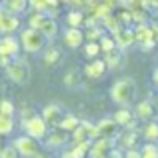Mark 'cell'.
<instances>
[{
    "label": "cell",
    "mask_w": 158,
    "mask_h": 158,
    "mask_svg": "<svg viewBox=\"0 0 158 158\" xmlns=\"http://www.w3.org/2000/svg\"><path fill=\"white\" fill-rule=\"evenodd\" d=\"M110 98L120 106H128L136 98V84L132 78H120L112 84L110 88Z\"/></svg>",
    "instance_id": "6da1fadb"
},
{
    "label": "cell",
    "mask_w": 158,
    "mask_h": 158,
    "mask_svg": "<svg viewBox=\"0 0 158 158\" xmlns=\"http://www.w3.org/2000/svg\"><path fill=\"white\" fill-rule=\"evenodd\" d=\"M20 42H22V48L26 52H40L44 48V42H46V36L40 28H28L20 34Z\"/></svg>",
    "instance_id": "7a4b0ae2"
},
{
    "label": "cell",
    "mask_w": 158,
    "mask_h": 158,
    "mask_svg": "<svg viewBox=\"0 0 158 158\" xmlns=\"http://www.w3.org/2000/svg\"><path fill=\"white\" fill-rule=\"evenodd\" d=\"M26 134L34 136L36 140H44L48 134V122L44 120V116H36L32 114L26 120Z\"/></svg>",
    "instance_id": "3957f363"
},
{
    "label": "cell",
    "mask_w": 158,
    "mask_h": 158,
    "mask_svg": "<svg viewBox=\"0 0 158 158\" xmlns=\"http://www.w3.org/2000/svg\"><path fill=\"white\" fill-rule=\"evenodd\" d=\"M6 74L10 76V80L18 82V84H26L28 78H30V70H28V66L24 64L22 60H16V58L6 66Z\"/></svg>",
    "instance_id": "277c9868"
},
{
    "label": "cell",
    "mask_w": 158,
    "mask_h": 158,
    "mask_svg": "<svg viewBox=\"0 0 158 158\" xmlns=\"http://www.w3.org/2000/svg\"><path fill=\"white\" fill-rule=\"evenodd\" d=\"M14 146L18 150L20 156H38V142H36L34 136H20L18 140H14Z\"/></svg>",
    "instance_id": "5b68a950"
},
{
    "label": "cell",
    "mask_w": 158,
    "mask_h": 158,
    "mask_svg": "<svg viewBox=\"0 0 158 158\" xmlns=\"http://www.w3.org/2000/svg\"><path fill=\"white\" fill-rule=\"evenodd\" d=\"M114 140L116 138H108V136H100L96 142H92V148H90V156H110L112 150H114Z\"/></svg>",
    "instance_id": "8992f818"
},
{
    "label": "cell",
    "mask_w": 158,
    "mask_h": 158,
    "mask_svg": "<svg viewBox=\"0 0 158 158\" xmlns=\"http://www.w3.org/2000/svg\"><path fill=\"white\" fill-rule=\"evenodd\" d=\"M42 116H44V120H46L50 126H60V122L66 116V112L62 110V106H58V104H46L42 108Z\"/></svg>",
    "instance_id": "52a82bcc"
},
{
    "label": "cell",
    "mask_w": 158,
    "mask_h": 158,
    "mask_svg": "<svg viewBox=\"0 0 158 158\" xmlns=\"http://www.w3.org/2000/svg\"><path fill=\"white\" fill-rule=\"evenodd\" d=\"M86 38V34H82V28H74V26H68L62 34V40L68 48H80L82 46V40Z\"/></svg>",
    "instance_id": "ba28073f"
},
{
    "label": "cell",
    "mask_w": 158,
    "mask_h": 158,
    "mask_svg": "<svg viewBox=\"0 0 158 158\" xmlns=\"http://www.w3.org/2000/svg\"><path fill=\"white\" fill-rule=\"evenodd\" d=\"M18 18L8 10H0V32H14L18 28Z\"/></svg>",
    "instance_id": "9c48e42d"
},
{
    "label": "cell",
    "mask_w": 158,
    "mask_h": 158,
    "mask_svg": "<svg viewBox=\"0 0 158 158\" xmlns=\"http://www.w3.org/2000/svg\"><path fill=\"white\" fill-rule=\"evenodd\" d=\"M108 70V64H106V60L104 58H94L90 64H86V68H84V72L88 74L90 78H100L102 74H104Z\"/></svg>",
    "instance_id": "30bf717a"
},
{
    "label": "cell",
    "mask_w": 158,
    "mask_h": 158,
    "mask_svg": "<svg viewBox=\"0 0 158 158\" xmlns=\"http://www.w3.org/2000/svg\"><path fill=\"white\" fill-rule=\"evenodd\" d=\"M90 148H92V140H82V142H76L74 150H66L62 152V156H68V158H80V156H86L90 154Z\"/></svg>",
    "instance_id": "8fae6325"
},
{
    "label": "cell",
    "mask_w": 158,
    "mask_h": 158,
    "mask_svg": "<svg viewBox=\"0 0 158 158\" xmlns=\"http://www.w3.org/2000/svg\"><path fill=\"white\" fill-rule=\"evenodd\" d=\"M136 112H130L128 108H122V110H118L114 114V120L118 122V126H126V128H130V126H134V122H136Z\"/></svg>",
    "instance_id": "7c38bea8"
},
{
    "label": "cell",
    "mask_w": 158,
    "mask_h": 158,
    "mask_svg": "<svg viewBox=\"0 0 158 158\" xmlns=\"http://www.w3.org/2000/svg\"><path fill=\"white\" fill-rule=\"evenodd\" d=\"M116 126H118V122H116L114 118H104L102 122H98V132H100V136L116 138V136H118V132H116Z\"/></svg>",
    "instance_id": "4fadbf2b"
},
{
    "label": "cell",
    "mask_w": 158,
    "mask_h": 158,
    "mask_svg": "<svg viewBox=\"0 0 158 158\" xmlns=\"http://www.w3.org/2000/svg\"><path fill=\"white\" fill-rule=\"evenodd\" d=\"M136 116H138L140 120H152L156 116V108L152 102L144 100V102H138V106H136Z\"/></svg>",
    "instance_id": "5bb4252c"
},
{
    "label": "cell",
    "mask_w": 158,
    "mask_h": 158,
    "mask_svg": "<svg viewBox=\"0 0 158 158\" xmlns=\"http://www.w3.org/2000/svg\"><path fill=\"white\" fill-rule=\"evenodd\" d=\"M114 38H116L118 48H126V46H130V44L136 40V34H134V32H130L128 28H120V30L114 34Z\"/></svg>",
    "instance_id": "9a60e30c"
},
{
    "label": "cell",
    "mask_w": 158,
    "mask_h": 158,
    "mask_svg": "<svg viewBox=\"0 0 158 158\" xmlns=\"http://www.w3.org/2000/svg\"><path fill=\"white\" fill-rule=\"evenodd\" d=\"M68 130H64V128H60V130L52 132L50 138H46V146L48 148H58V146H64L66 140H68V134H66Z\"/></svg>",
    "instance_id": "2e32d148"
},
{
    "label": "cell",
    "mask_w": 158,
    "mask_h": 158,
    "mask_svg": "<svg viewBox=\"0 0 158 158\" xmlns=\"http://www.w3.org/2000/svg\"><path fill=\"white\" fill-rule=\"evenodd\" d=\"M104 60L108 64V70H118L120 66H122V54L118 50H110V52H104Z\"/></svg>",
    "instance_id": "e0dca14e"
},
{
    "label": "cell",
    "mask_w": 158,
    "mask_h": 158,
    "mask_svg": "<svg viewBox=\"0 0 158 158\" xmlns=\"http://www.w3.org/2000/svg\"><path fill=\"white\" fill-rule=\"evenodd\" d=\"M60 58H62V54H60V50H58L56 46H48L46 50H44V64L46 66H54V64H58L60 62Z\"/></svg>",
    "instance_id": "ac0fdd59"
},
{
    "label": "cell",
    "mask_w": 158,
    "mask_h": 158,
    "mask_svg": "<svg viewBox=\"0 0 158 158\" xmlns=\"http://www.w3.org/2000/svg\"><path fill=\"white\" fill-rule=\"evenodd\" d=\"M28 6V0H6V6H4V10L12 12V14H20V12H24Z\"/></svg>",
    "instance_id": "d6986e66"
},
{
    "label": "cell",
    "mask_w": 158,
    "mask_h": 158,
    "mask_svg": "<svg viewBox=\"0 0 158 158\" xmlns=\"http://www.w3.org/2000/svg\"><path fill=\"white\" fill-rule=\"evenodd\" d=\"M0 46L4 48V50H8L10 54H18V50H20V44H18V40L14 38V36H4L2 40H0Z\"/></svg>",
    "instance_id": "ffe728a7"
},
{
    "label": "cell",
    "mask_w": 158,
    "mask_h": 158,
    "mask_svg": "<svg viewBox=\"0 0 158 158\" xmlns=\"http://www.w3.org/2000/svg\"><path fill=\"white\" fill-rule=\"evenodd\" d=\"M78 126H80V120H78L74 114H66L64 118H62V122H60L58 128H64V130H68V132H74Z\"/></svg>",
    "instance_id": "44dd1931"
},
{
    "label": "cell",
    "mask_w": 158,
    "mask_h": 158,
    "mask_svg": "<svg viewBox=\"0 0 158 158\" xmlns=\"http://www.w3.org/2000/svg\"><path fill=\"white\" fill-rule=\"evenodd\" d=\"M66 22H68V26L82 28V24H84V16H82L80 10H72V12L66 14Z\"/></svg>",
    "instance_id": "7402d4cb"
},
{
    "label": "cell",
    "mask_w": 158,
    "mask_h": 158,
    "mask_svg": "<svg viewBox=\"0 0 158 158\" xmlns=\"http://www.w3.org/2000/svg\"><path fill=\"white\" fill-rule=\"evenodd\" d=\"M12 130H14V120H12V116L0 114V134L6 136V134H10Z\"/></svg>",
    "instance_id": "603a6c76"
},
{
    "label": "cell",
    "mask_w": 158,
    "mask_h": 158,
    "mask_svg": "<svg viewBox=\"0 0 158 158\" xmlns=\"http://www.w3.org/2000/svg\"><path fill=\"white\" fill-rule=\"evenodd\" d=\"M40 30L44 32V36H46V38H54V36L58 34V24L54 22L52 18H46V20H44V24L40 26Z\"/></svg>",
    "instance_id": "cb8c5ba5"
},
{
    "label": "cell",
    "mask_w": 158,
    "mask_h": 158,
    "mask_svg": "<svg viewBox=\"0 0 158 158\" xmlns=\"http://www.w3.org/2000/svg\"><path fill=\"white\" fill-rule=\"evenodd\" d=\"M116 138H118L120 146H122L124 150H128V148H132V146H134V142H136V132H124V134L116 136Z\"/></svg>",
    "instance_id": "d4e9b609"
},
{
    "label": "cell",
    "mask_w": 158,
    "mask_h": 158,
    "mask_svg": "<svg viewBox=\"0 0 158 158\" xmlns=\"http://www.w3.org/2000/svg\"><path fill=\"white\" fill-rule=\"evenodd\" d=\"M80 82H82V76H80L78 70H70L64 76V84L68 86V88H76V86H80Z\"/></svg>",
    "instance_id": "484cf974"
},
{
    "label": "cell",
    "mask_w": 158,
    "mask_h": 158,
    "mask_svg": "<svg viewBox=\"0 0 158 158\" xmlns=\"http://www.w3.org/2000/svg\"><path fill=\"white\" fill-rule=\"evenodd\" d=\"M102 22H104V28H108L110 32H118L120 30V18H116V16H112V14H106L104 18H102Z\"/></svg>",
    "instance_id": "4316f807"
},
{
    "label": "cell",
    "mask_w": 158,
    "mask_h": 158,
    "mask_svg": "<svg viewBox=\"0 0 158 158\" xmlns=\"http://www.w3.org/2000/svg\"><path fill=\"white\" fill-rule=\"evenodd\" d=\"M104 36V28H98V24H94V26H88V32H86V38L92 40V42H100V38Z\"/></svg>",
    "instance_id": "83f0119b"
},
{
    "label": "cell",
    "mask_w": 158,
    "mask_h": 158,
    "mask_svg": "<svg viewBox=\"0 0 158 158\" xmlns=\"http://www.w3.org/2000/svg\"><path fill=\"white\" fill-rule=\"evenodd\" d=\"M144 136H146L148 140H158V122H152V120H148V124L144 126Z\"/></svg>",
    "instance_id": "f1b7e54d"
},
{
    "label": "cell",
    "mask_w": 158,
    "mask_h": 158,
    "mask_svg": "<svg viewBox=\"0 0 158 158\" xmlns=\"http://www.w3.org/2000/svg\"><path fill=\"white\" fill-rule=\"evenodd\" d=\"M84 52H86V56H88V58H98V54L102 52L100 42H92V40H88V44H86Z\"/></svg>",
    "instance_id": "f546056e"
},
{
    "label": "cell",
    "mask_w": 158,
    "mask_h": 158,
    "mask_svg": "<svg viewBox=\"0 0 158 158\" xmlns=\"http://www.w3.org/2000/svg\"><path fill=\"white\" fill-rule=\"evenodd\" d=\"M46 18H48V16L44 14V12H38V10H36L34 14L30 16V20H28V24H30L32 28H40V26L44 24V20H46Z\"/></svg>",
    "instance_id": "4dcf8cb0"
},
{
    "label": "cell",
    "mask_w": 158,
    "mask_h": 158,
    "mask_svg": "<svg viewBox=\"0 0 158 158\" xmlns=\"http://www.w3.org/2000/svg\"><path fill=\"white\" fill-rule=\"evenodd\" d=\"M142 156H148V158H158V146L154 142H148V144H144L142 146Z\"/></svg>",
    "instance_id": "1f68e13d"
},
{
    "label": "cell",
    "mask_w": 158,
    "mask_h": 158,
    "mask_svg": "<svg viewBox=\"0 0 158 158\" xmlns=\"http://www.w3.org/2000/svg\"><path fill=\"white\" fill-rule=\"evenodd\" d=\"M100 46H102V52H110V50H114L118 44H116V38H110V36H102V38H100Z\"/></svg>",
    "instance_id": "d6a6232c"
},
{
    "label": "cell",
    "mask_w": 158,
    "mask_h": 158,
    "mask_svg": "<svg viewBox=\"0 0 158 158\" xmlns=\"http://www.w3.org/2000/svg\"><path fill=\"white\" fill-rule=\"evenodd\" d=\"M12 60H14V54H10L8 50H4V48L0 46V66H4V68H6Z\"/></svg>",
    "instance_id": "836d02e7"
},
{
    "label": "cell",
    "mask_w": 158,
    "mask_h": 158,
    "mask_svg": "<svg viewBox=\"0 0 158 158\" xmlns=\"http://www.w3.org/2000/svg\"><path fill=\"white\" fill-rule=\"evenodd\" d=\"M0 114L14 116V104L10 100H0Z\"/></svg>",
    "instance_id": "e575fe53"
},
{
    "label": "cell",
    "mask_w": 158,
    "mask_h": 158,
    "mask_svg": "<svg viewBox=\"0 0 158 158\" xmlns=\"http://www.w3.org/2000/svg\"><path fill=\"white\" fill-rule=\"evenodd\" d=\"M2 158H14V156H18V150H16V146H6V148H2V154H0Z\"/></svg>",
    "instance_id": "d590c367"
},
{
    "label": "cell",
    "mask_w": 158,
    "mask_h": 158,
    "mask_svg": "<svg viewBox=\"0 0 158 158\" xmlns=\"http://www.w3.org/2000/svg\"><path fill=\"white\" fill-rule=\"evenodd\" d=\"M30 4L34 6V10H38V12H44V10H48V4H46V0H30Z\"/></svg>",
    "instance_id": "8d00e7d4"
},
{
    "label": "cell",
    "mask_w": 158,
    "mask_h": 158,
    "mask_svg": "<svg viewBox=\"0 0 158 158\" xmlns=\"http://www.w3.org/2000/svg\"><path fill=\"white\" fill-rule=\"evenodd\" d=\"M124 156H128V158H138V156H142V152H136V150H132V148H128L126 152H124Z\"/></svg>",
    "instance_id": "74e56055"
},
{
    "label": "cell",
    "mask_w": 158,
    "mask_h": 158,
    "mask_svg": "<svg viewBox=\"0 0 158 158\" xmlns=\"http://www.w3.org/2000/svg\"><path fill=\"white\" fill-rule=\"evenodd\" d=\"M46 4H48V8L56 10V8H58V4H60V0H46Z\"/></svg>",
    "instance_id": "f35d334b"
},
{
    "label": "cell",
    "mask_w": 158,
    "mask_h": 158,
    "mask_svg": "<svg viewBox=\"0 0 158 158\" xmlns=\"http://www.w3.org/2000/svg\"><path fill=\"white\" fill-rule=\"evenodd\" d=\"M152 78H154V84H156V86H158V68H156V70H154V76H152Z\"/></svg>",
    "instance_id": "ab89813d"
},
{
    "label": "cell",
    "mask_w": 158,
    "mask_h": 158,
    "mask_svg": "<svg viewBox=\"0 0 158 158\" xmlns=\"http://www.w3.org/2000/svg\"><path fill=\"white\" fill-rule=\"evenodd\" d=\"M154 4H156V6H158V0H156V2H154Z\"/></svg>",
    "instance_id": "60d3db41"
},
{
    "label": "cell",
    "mask_w": 158,
    "mask_h": 158,
    "mask_svg": "<svg viewBox=\"0 0 158 158\" xmlns=\"http://www.w3.org/2000/svg\"><path fill=\"white\" fill-rule=\"evenodd\" d=\"M66 2H70V0H66Z\"/></svg>",
    "instance_id": "b9f144b4"
}]
</instances>
